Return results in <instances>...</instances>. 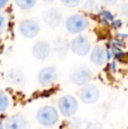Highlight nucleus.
<instances>
[{"label":"nucleus","mask_w":128,"mask_h":129,"mask_svg":"<svg viewBox=\"0 0 128 129\" xmlns=\"http://www.w3.org/2000/svg\"><path fill=\"white\" fill-rule=\"evenodd\" d=\"M36 119L41 126H55L59 120L58 111L51 105H46L38 111L36 114Z\"/></svg>","instance_id":"f257e3e1"},{"label":"nucleus","mask_w":128,"mask_h":129,"mask_svg":"<svg viewBox=\"0 0 128 129\" xmlns=\"http://www.w3.org/2000/svg\"><path fill=\"white\" fill-rule=\"evenodd\" d=\"M90 26V20L82 14H74L67 19L66 29L73 34H80Z\"/></svg>","instance_id":"f03ea898"},{"label":"nucleus","mask_w":128,"mask_h":129,"mask_svg":"<svg viewBox=\"0 0 128 129\" xmlns=\"http://www.w3.org/2000/svg\"><path fill=\"white\" fill-rule=\"evenodd\" d=\"M58 109L65 117H70L76 112L78 109V102L72 95H64L59 99Z\"/></svg>","instance_id":"7ed1b4c3"},{"label":"nucleus","mask_w":128,"mask_h":129,"mask_svg":"<svg viewBox=\"0 0 128 129\" xmlns=\"http://www.w3.org/2000/svg\"><path fill=\"white\" fill-rule=\"evenodd\" d=\"M69 79L75 85L82 87L89 84L92 79V72L87 67H79L72 71L69 76Z\"/></svg>","instance_id":"20e7f679"},{"label":"nucleus","mask_w":128,"mask_h":129,"mask_svg":"<svg viewBox=\"0 0 128 129\" xmlns=\"http://www.w3.org/2000/svg\"><path fill=\"white\" fill-rule=\"evenodd\" d=\"M71 50L78 56H85L91 51V42L84 36H78L75 38L71 43Z\"/></svg>","instance_id":"39448f33"},{"label":"nucleus","mask_w":128,"mask_h":129,"mask_svg":"<svg viewBox=\"0 0 128 129\" xmlns=\"http://www.w3.org/2000/svg\"><path fill=\"white\" fill-rule=\"evenodd\" d=\"M99 90L94 84H86L82 87L80 91V99L83 103L91 105L96 103L99 99Z\"/></svg>","instance_id":"423d86ee"},{"label":"nucleus","mask_w":128,"mask_h":129,"mask_svg":"<svg viewBox=\"0 0 128 129\" xmlns=\"http://www.w3.org/2000/svg\"><path fill=\"white\" fill-rule=\"evenodd\" d=\"M19 32L21 35L26 38H34L38 35L39 32V25L33 19H25L19 24Z\"/></svg>","instance_id":"0eeeda50"},{"label":"nucleus","mask_w":128,"mask_h":129,"mask_svg":"<svg viewBox=\"0 0 128 129\" xmlns=\"http://www.w3.org/2000/svg\"><path fill=\"white\" fill-rule=\"evenodd\" d=\"M5 129H30V123L25 116L14 114L6 119L5 123Z\"/></svg>","instance_id":"6e6552de"},{"label":"nucleus","mask_w":128,"mask_h":129,"mask_svg":"<svg viewBox=\"0 0 128 129\" xmlns=\"http://www.w3.org/2000/svg\"><path fill=\"white\" fill-rule=\"evenodd\" d=\"M57 78L58 74L56 70L53 67H46L42 69L38 75V80L42 86H50L55 83Z\"/></svg>","instance_id":"1a4fd4ad"},{"label":"nucleus","mask_w":128,"mask_h":129,"mask_svg":"<svg viewBox=\"0 0 128 129\" xmlns=\"http://www.w3.org/2000/svg\"><path fill=\"white\" fill-rule=\"evenodd\" d=\"M42 18L47 26L51 28H56L60 26L62 21V13L58 9H48L43 12Z\"/></svg>","instance_id":"9d476101"},{"label":"nucleus","mask_w":128,"mask_h":129,"mask_svg":"<svg viewBox=\"0 0 128 129\" xmlns=\"http://www.w3.org/2000/svg\"><path fill=\"white\" fill-rule=\"evenodd\" d=\"M51 53V47L46 41H39L32 48V55L37 60H46Z\"/></svg>","instance_id":"9b49d317"},{"label":"nucleus","mask_w":128,"mask_h":129,"mask_svg":"<svg viewBox=\"0 0 128 129\" xmlns=\"http://www.w3.org/2000/svg\"><path fill=\"white\" fill-rule=\"evenodd\" d=\"M107 61V52L103 46H97L91 53V61L97 66H103Z\"/></svg>","instance_id":"f8f14e48"},{"label":"nucleus","mask_w":128,"mask_h":129,"mask_svg":"<svg viewBox=\"0 0 128 129\" xmlns=\"http://www.w3.org/2000/svg\"><path fill=\"white\" fill-rule=\"evenodd\" d=\"M7 81L12 84H20L24 82V74L17 69H12L7 72L6 75Z\"/></svg>","instance_id":"ddd939ff"},{"label":"nucleus","mask_w":128,"mask_h":129,"mask_svg":"<svg viewBox=\"0 0 128 129\" xmlns=\"http://www.w3.org/2000/svg\"><path fill=\"white\" fill-rule=\"evenodd\" d=\"M55 49L57 54L65 55L68 49V42L67 41V40L63 38L56 39L55 42Z\"/></svg>","instance_id":"4468645a"},{"label":"nucleus","mask_w":128,"mask_h":129,"mask_svg":"<svg viewBox=\"0 0 128 129\" xmlns=\"http://www.w3.org/2000/svg\"><path fill=\"white\" fill-rule=\"evenodd\" d=\"M15 3L22 10H29L36 5V0H15Z\"/></svg>","instance_id":"2eb2a0df"},{"label":"nucleus","mask_w":128,"mask_h":129,"mask_svg":"<svg viewBox=\"0 0 128 129\" xmlns=\"http://www.w3.org/2000/svg\"><path fill=\"white\" fill-rule=\"evenodd\" d=\"M9 99L5 92L0 90V112H3L8 108L9 106Z\"/></svg>","instance_id":"dca6fc26"},{"label":"nucleus","mask_w":128,"mask_h":129,"mask_svg":"<svg viewBox=\"0 0 128 129\" xmlns=\"http://www.w3.org/2000/svg\"><path fill=\"white\" fill-rule=\"evenodd\" d=\"M81 0H62V5L67 8H75L80 5Z\"/></svg>","instance_id":"f3484780"},{"label":"nucleus","mask_w":128,"mask_h":129,"mask_svg":"<svg viewBox=\"0 0 128 129\" xmlns=\"http://www.w3.org/2000/svg\"><path fill=\"white\" fill-rule=\"evenodd\" d=\"M5 27H6V19L3 14L0 13V34L5 32Z\"/></svg>","instance_id":"a211bd4d"},{"label":"nucleus","mask_w":128,"mask_h":129,"mask_svg":"<svg viewBox=\"0 0 128 129\" xmlns=\"http://www.w3.org/2000/svg\"><path fill=\"white\" fill-rule=\"evenodd\" d=\"M86 129H101V126L98 123H91L88 125Z\"/></svg>","instance_id":"6ab92c4d"},{"label":"nucleus","mask_w":128,"mask_h":129,"mask_svg":"<svg viewBox=\"0 0 128 129\" xmlns=\"http://www.w3.org/2000/svg\"><path fill=\"white\" fill-rule=\"evenodd\" d=\"M104 4H106V5H113V4L116 3L118 0H101Z\"/></svg>","instance_id":"aec40b11"},{"label":"nucleus","mask_w":128,"mask_h":129,"mask_svg":"<svg viewBox=\"0 0 128 129\" xmlns=\"http://www.w3.org/2000/svg\"><path fill=\"white\" fill-rule=\"evenodd\" d=\"M8 1L9 0H0V9L5 7L6 5V4L8 3Z\"/></svg>","instance_id":"412c9836"},{"label":"nucleus","mask_w":128,"mask_h":129,"mask_svg":"<svg viewBox=\"0 0 128 129\" xmlns=\"http://www.w3.org/2000/svg\"><path fill=\"white\" fill-rule=\"evenodd\" d=\"M42 1L45 2V3H47V4H51L54 2V0H42Z\"/></svg>","instance_id":"4be33fe9"},{"label":"nucleus","mask_w":128,"mask_h":129,"mask_svg":"<svg viewBox=\"0 0 128 129\" xmlns=\"http://www.w3.org/2000/svg\"><path fill=\"white\" fill-rule=\"evenodd\" d=\"M0 129H4V128H3V125H2L1 121H0Z\"/></svg>","instance_id":"5701e85b"}]
</instances>
